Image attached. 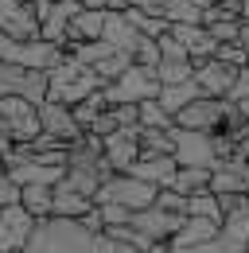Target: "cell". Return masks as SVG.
Listing matches in <instances>:
<instances>
[{
    "label": "cell",
    "instance_id": "1",
    "mask_svg": "<svg viewBox=\"0 0 249 253\" xmlns=\"http://www.w3.org/2000/svg\"><path fill=\"white\" fill-rule=\"evenodd\" d=\"M24 253H136V250L109 238L105 230H90L82 218L47 214V218H35Z\"/></svg>",
    "mask_w": 249,
    "mask_h": 253
},
{
    "label": "cell",
    "instance_id": "2",
    "mask_svg": "<svg viewBox=\"0 0 249 253\" xmlns=\"http://www.w3.org/2000/svg\"><path fill=\"white\" fill-rule=\"evenodd\" d=\"M101 86H105L101 74L93 66H86L82 59H74L70 51H62V59L47 70V97L62 101V105H74V101H82L86 94L101 90Z\"/></svg>",
    "mask_w": 249,
    "mask_h": 253
},
{
    "label": "cell",
    "instance_id": "3",
    "mask_svg": "<svg viewBox=\"0 0 249 253\" xmlns=\"http://www.w3.org/2000/svg\"><path fill=\"white\" fill-rule=\"evenodd\" d=\"M156 191H160L156 183L132 175V171H113V175L97 187L93 203H121V207H128V211H144V207L156 203Z\"/></svg>",
    "mask_w": 249,
    "mask_h": 253
},
{
    "label": "cell",
    "instance_id": "4",
    "mask_svg": "<svg viewBox=\"0 0 249 253\" xmlns=\"http://www.w3.org/2000/svg\"><path fill=\"white\" fill-rule=\"evenodd\" d=\"M160 94V78H156V66H144V63H132L124 66V74H117L113 82H105V97L109 105H121V101H144V97H156Z\"/></svg>",
    "mask_w": 249,
    "mask_h": 253
},
{
    "label": "cell",
    "instance_id": "5",
    "mask_svg": "<svg viewBox=\"0 0 249 253\" xmlns=\"http://www.w3.org/2000/svg\"><path fill=\"white\" fill-rule=\"evenodd\" d=\"M20 94L31 97L35 105L47 97V70H31L24 63H12V59H0V97Z\"/></svg>",
    "mask_w": 249,
    "mask_h": 253
},
{
    "label": "cell",
    "instance_id": "6",
    "mask_svg": "<svg viewBox=\"0 0 249 253\" xmlns=\"http://www.w3.org/2000/svg\"><path fill=\"white\" fill-rule=\"evenodd\" d=\"M171 136H175V160H179V164H195V168H214L218 164L214 132L171 125Z\"/></svg>",
    "mask_w": 249,
    "mask_h": 253
},
{
    "label": "cell",
    "instance_id": "7",
    "mask_svg": "<svg viewBox=\"0 0 249 253\" xmlns=\"http://www.w3.org/2000/svg\"><path fill=\"white\" fill-rule=\"evenodd\" d=\"M222 121H226V97H214V94H199L175 113V125L203 128V132H218Z\"/></svg>",
    "mask_w": 249,
    "mask_h": 253
},
{
    "label": "cell",
    "instance_id": "8",
    "mask_svg": "<svg viewBox=\"0 0 249 253\" xmlns=\"http://www.w3.org/2000/svg\"><path fill=\"white\" fill-rule=\"evenodd\" d=\"M101 152H105L113 171H128L136 164V156H140V125H121L113 132H105L101 136Z\"/></svg>",
    "mask_w": 249,
    "mask_h": 253
},
{
    "label": "cell",
    "instance_id": "9",
    "mask_svg": "<svg viewBox=\"0 0 249 253\" xmlns=\"http://www.w3.org/2000/svg\"><path fill=\"white\" fill-rule=\"evenodd\" d=\"M31 211H24V203H8L0 207V253H24L31 238Z\"/></svg>",
    "mask_w": 249,
    "mask_h": 253
},
{
    "label": "cell",
    "instance_id": "10",
    "mask_svg": "<svg viewBox=\"0 0 249 253\" xmlns=\"http://www.w3.org/2000/svg\"><path fill=\"white\" fill-rule=\"evenodd\" d=\"M0 32L12 39H35L39 35L35 0H0Z\"/></svg>",
    "mask_w": 249,
    "mask_h": 253
},
{
    "label": "cell",
    "instance_id": "11",
    "mask_svg": "<svg viewBox=\"0 0 249 253\" xmlns=\"http://www.w3.org/2000/svg\"><path fill=\"white\" fill-rule=\"evenodd\" d=\"M210 191H218V195H242V191H249V160L242 152L222 156L210 168Z\"/></svg>",
    "mask_w": 249,
    "mask_h": 253
},
{
    "label": "cell",
    "instance_id": "12",
    "mask_svg": "<svg viewBox=\"0 0 249 253\" xmlns=\"http://www.w3.org/2000/svg\"><path fill=\"white\" fill-rule=\"evenodd\" d=\"M39 121H43V128L51 132V136H59L62 144H74L86 128L78 125V117H74V109L70 105H62V101H51V97H43L39 101Z\"/></svg>",
    "mask_w": 249,
    "mask_h": 253
},
{
    "label": "cell",
    "instance_id": "13",
    "mask_svg": "<svg viewBox=\"0 0 249 253\" xmlns=\"http://www.w3.org/2000/svg\"><path fill=\"white\" fill-rule=\"evenodd\" d=\"M238 70H242V66H230V63H222L218 55H210V59L195 63V82H199L203 94L226 97V94H230V86H234V78H238Z\"/></svg>",
    "mask_w": 249,
    "mask_h": 253
},
{
    "label": "cell",
    "instance_id": "14",
    "mask_svg": "<svg viewBox=\"0 0 249 253\" xmlns=\"http://www.w3.org/2000/svg\"><path fill=\"white\" fill-rule=\"evenodd\" d=\"M132 226L136 230H144L152 242H171V234L179 230V222H183V214H175V211H164V207H144V211H132Z\"/></svg>",
    "mask_w": 249,
    "mask_h": 253
},
{
    "label": "cell",
    "instance_id": "15",
    "mask_svg": "<svg viewBox=\"0 0 249 253\" xmlns=\"http://www.w3.org/2000/svg\"><path fill=\"white\" fill-rule=\"evenodd\" d=\"M128 171L140 175V179H148V183H156V187H171V179L179 171V160H175V152H140Z\"/></svg>",
    "mask_w": 249,
    "mask_h": 253
},
{
    "label": "cell",
    "instance_id": "16",
    "mask_svg": "<svg viewBox=\"0 0 249 253\" xmlns=\"http://www.w3.org/2000/svg\"><path fill=\"white\" fill-rule=\"evenodd\" d=\"M218 246L226 253H246L249 246V211H226L218 222Z\"/></svg>",
    "mask_w": 249,
    "mask_h": 253
},
{
    "label": "cell",
    "instance_id": "17",
    "mask_svg": "<svg viewBox=\"0 0 249 253\" xmlns=\"http://www.w3.org/2000/svg\"><path fill=\"white\" fill-rule=\"evenodd\" d=\"M218 238V218H207V214H183L179 230L171 234L167 246H207Z\"/></svg>",
    "mask_w": 249,
    "mask_h": 253
},
{
    "label": "cell",
    "instance_id": "18",
    "mask_svg": "<svg viewBox=\"0 0 249 253\" xmlns=\"http://www.w3.org/2000/svg\"><path fill=\"white\" fill-rule=\"evenodd\" d=\"M93 207V195L70 187L66 179L55 183V199H51V214H62V218H82L86 211Z\"/></svg>",
    "mask_w": 249,
    "mask_h": 253
},
{
    "label": "cell",
    "instance_id": "19",
    "mask_svg": "<svg viewBox=\"0 0 249 253\" xmlns=\"http://www.w3.org/2000/svg\"><path fill=\"white\" fill-rule=\"evenodd\" d=\"M101 39H109L117 51H128V55H132V51L140 47V39H144V35L132 28V20H128L124 12H105V28H101Z\"/></svg>",
    "mask_w": 249,
    "mask_h": 253
},
{
    "label": "cell",
    "instance_id": "20",
    "mask_svg": "<svg viewBox=\"0 0 249 253\" xmlns=\"http://www.w3.org/2000/svg\"><path fill=\"white\" fill-rule=\"evenodd\" d=\"M199 94H203V90H199V82H195V78H191V82H160V94H156V101H160V105H164V109L175 117L187 101H195Z\"/></svg>",
    "mask_w": 249,
    "mask_h": 253
},
{
    "label": "cell",
    "instance_id": "21",
    "mask_svg": "<svg viewBox=\"0 0 249 253\" xmlns=\"http://www.w3.org/2000/svg\"><path fill=\"white\" fill-rule=\"evenodd\" d=\"M51 199H55L51 183H24L20 187V203H24V211H31V218H47L51 214Z\"/></svg>",
    "mask_w": 249,
    "mask_h": 253
},
{
    "label": "cell",
    "instance_id": "22",
    "mask_svg": "<svg viewBox=\"0 0 249 253\" xmlns=\"http://www.w3.org/2000/svg\"><path fill=\"white\" fill-rule=\"evenodd\" d=\"M160 16L167 24H203V4L199 0H164Z\"/></svg>",
    "mask_w": 249,
    "mask_h": 253
},
{
    "label": "cell",
    "instance_id": "23",
    "mask_svg": "<svg viewBox=\"0 0 249 253\" xmlns=\"http://www.w3.org/2000/svg\"><path fill=\"white\" fill-rule=\"evenodd\" d=\"M124 16L132 20V28H136L140 35H152V39H160V35L171 28L160 12H148V8H132V4H128V8H124Z\"/></svg>",
    "mask_w": 249,
    "mask_h": 253
},
{
    "label": "cell",
    "instance_id": "24",
    "mask_svg": "<svg viewBox=\"0 0 249 253\" xmlns=\"http://www.w3.org/2000/svg\"><path fill=\"white\" fill-rule=\"evenodd\" d=\"M105 105H109V97H105V86L101 90H93V94H86L82 101H74L70 109H74V117H78V125L82 128H90L101 113H105Z\"/></svg>",
    "mask_w": 249,
    "mask_h": 253
},
{
    "label": "cell",
    "instance_id": "25",
    "mask_svg": "<svg viewBox=\"0 0 249 253\" xmlns=\"http://www.w3.org/2000/svg\"><path fill=\"white\" fill-rule=\"evenodd\" d=\"M187 214H207V218L222 222V203H218V191L210 187H199L187 195Z\"/></svg>",
    "mask_w": 249,
    "mask_h": 253
},
{
    "label": "cell",
    "instance_id": "26",
    "mask_svg": "<svg viewBox=\"0 0 249 253\" xmlns=\"http://www.w3.org/2000/svg\"><path fill=\"white\" fill-rule=\"evenodd\" d=\"M136 121L148 128H171L175 125V117L156 101V97H144V101H136Z\"/></svg>",
    "mask_w": 249,
    "mask_h": 253
},
{
    "label": "cell",
    "instance_id": "27",
    "mask_svg": "<svg viewBox=\"0 0 249 253\" xmlns=\"http://www.w3.org/2000/svg\"><path fill=\"white\" fill-rule=\"evenodd\" d=\"M171 187L191 195V191L199 187H210V168H195V164H179V171H175V179H171Z\"/></svg>",
    "mask_w": 249,
    "mask_h": 253
},
{
    "label": "cell",
    "instance_id": "28",
    "mask_svg": "<svg viewBox=\"0 0 249 253\" xmlns=\"http://www.w3.org/2000/svg\"><path fill=\"white\" fill-rule=\"evenodd\" d=\"M156 78L160 82H191L195 78V59H160Z\"/></svg>",
    "mask_w": 249,
    "mask_h": 253
},
{
    "label": "cell",
    "instance_id": "29",
    "mask_svg": "<svg viewBox=\"0 0 249 253\" xmlns=\"http://www.w3.org/2000/svg\"><path fill=\"white\" fill-rule=\"evenodd\" d=\"M132 63V55L128 51H113V55H105L101 63H93V70L101 74V82H113L117 74H124V66Z\"/></svg>",
    "mask_w": 249,
    "mask_h": 253
},
{
    "label": "cell",
    "instance_id": "30",
    "mask_svg": "<svg viewBox=\"0 0 249 253\" xmlns=\"http://www.w3.org/2000/svg\"><path fill=\"white\" fill-rule=\"evenodd\" d=\"M156 207H164V211H175V214H187V195L175 187H160L156 191Z\"/></svg>",
    "mask_w": 249,
    "mask_h": 253
},
{
    "label": "cell",
    "instance_id": "31",
    "mask_svg": "<svg viewBox=\"0 0 249 253\" xmlns=\"http://www.w3.org/2000/svg\"><path fill=\"white\" fill-rule=\"evenodd\" d=\"M214 55L222 63H230V66H249V55H246V47H242L238 39H234V43H218Z\"/></svg>",
    "mask_w": 249,
    "mask_h": 253
},
{
    "label": "cell",
    "instance_id": "32",
    "mask_svg": "<svg viewBox=\"0 0 249 253\" xmlns=\"http://www.w3.org/2000/svg\"><path fill=\"white\" fill-rule=\"evenodd\" d=\"M238 28H242V20H210V24H207V32L214 35V43H234V39H238Z\"/></svg>",
    "mask_w": 249,
    "mask_h": 253
},
{
    "label": "cell",
    "instance_id": "33",
    "mask_svg": "<svg viewBox=\"0 0 249 253\" xmlns=\"http://www.w3.org/2000/svg\"><path fill=\"white\" fill-rule=\"evenodd\" d=\"M156 43H160V59H191V55H187V47H183V43H179L171 32H164Z\"/></svg>",
    "mask_w": 249,
    "mask_h": 253
},
{
    "label": "cell",
    "instance_id": "34",
    "mask_svg": "<svg viewBox=\"0 0 249 253\" xmlns=\"http://www.w3.org/2000/svg\"><path fill=\"white\" fill-rule=\"evenodd\" d=\"M132 59H136V63H144V66H156V63H160V43H156L152 35H144V39H140V47L132 51Z\"/></svg>",
    "mask_w": 249,
    "mask_h": 253
},
{
    "label": "cell",
    "instance_id": "35",
    "mask_svg": "<svg viewBox=\"0 0 249 253\" xmlns=\"http://www.w3.org/2000/svg\"><path fill=\"white\" fill-rule=\"evenodd\" d=\"M101 207V218H105V226H121V222L132 218V211L128 207H121V203H97Z\"/></svg>",
    "mask_w": 249,
    "mask_h": 253
},
{
    "label": "cell",
    "instance_id": "36",
    "mask_svg": "<svg viewBox=\"0 0 249 253\" xmlns=\"http://www.w3.org/2000/svg\"><path fill=\"white\" fill-rule=\"evenodd\" d=\"M8 203H20V183L8 175V168H0V207Z\"/></svg>",
    "mask_w": 249,
    "mask_h": 253
},
{
    "label": "cell",
    "instance_id": "37",
    "mask_svg": "<svg viewBox=\"0 0 249 253\" xmlns=\"http://www.w3.org/2000/svg\"><path fill=\"white\" fill-rule=\"evenodd\" d=\"M230 101H242V97H249V66H242L238 70V78H234V86H230Z\"/></svg>",
    "mask_w": 249,
    "mask_h": 253
},
{
    "label": "cell",
    "instance_id": "38",
    "mask_svg": "<svg viewBox=\"0 0 249 253\" xmlns=\"http://www.w3.org/2000/svg\"><path fill=\"white\" fill-rule=\"evenodd\" d=\"M164 253H226L218 242H207V246H167Z\"/></svg>",
    "mask_w": 249,
    "mask_h": 253
},
{
    "label": "cell",
    "instance_id": "39",
    "mask_svg": "<svg viewBox=\"0 0 249 253\" xmlns=\"http://www.w3.org/2000/svg\"><path fill=\"white\" fill-rule=\"evenodd\" d=\"M128 4H132V8H148V12H160V4H164V0H128Z\"/></svg>",
    "mask_w": 249,
    "mask_h": 253
},
{
    "label": "cell",
    "instance_id": "40",
    "mask_svg": "<svg viewBox=\"0 0 249 253\" xmlns=\"http://www.w3.org/2000/svg\"><path fill=\"white\" fill-rule=\"evenodd\" d=\"M238 43L246 47V55H249V20H242V28H238Z\"/></svg>",
    "mask_w": 249,
    "mask_h": 253
},
{
    "label": "cell",
    "instance_id": "41",
    "mask_svg": "<svg viewBox=\"0 0 249 253\" xmlns=\"http://www.w3.org/2000/svg\"><path fill=\"white\" fill-rule=\"evenodd\" d=\"M238 152L249 160V132H246V136H238Z\"/></svg>",
    "mask_w": 249,
    "mask_h": 253
},
{
    "label": "cell",
    "instance_id": "42",
    "mask_svg": "<svg viewBox=\"0 0 249 253\" xmlns=\"http://www.w3.org/2000/svg\"><path fill=\"white\" fill-rule=\"evenodd\" d=\"M82 8H109V0H78Z\"/></svg>",
    "mask_w": 249,
    "mask_h": 253
},
{
    "label": "cell",
    "instance_id": "43",
    "mask_svg": "<svg viewBox=\"0 0 249 253\" xmlns=\"http://www.w3.org/2000/svg\"><path fill=\"white\" fill-rule=\"evenodd\" d=\"M199 4H203V8H210V4H218V0H199Z\"/></svg>",
    "mask_w": 249,
    "mask_h": 253
},
{
    "label": "cell",
    "instance_id": "44",
    "mask_svg": "<svg viewBox=\"0 0 249 253\" xmlns=\"http://www.w3.org/2000/svg\"><path fill=\"white\" fill-rule=\"evenodd\" d=\"M242 8H246V20H249V0H242Z\"/></svg>",
    "mask_w": 249,
    "mask_h": 253
},
{
    "label": "cell",
    "instance_id": "45",
    "mask_svg": "<svg viewBox=\"0 0 249 253\" xmlns=\"http://www.w3.org/2000/svg\"><path fill=\"white\" fill-rule=\"evenodd\" d=\"M246 253H249V246H246Z\"/></svg>",
    "mask_w": 249,
    "mask_h": 253
}]
</instances>
